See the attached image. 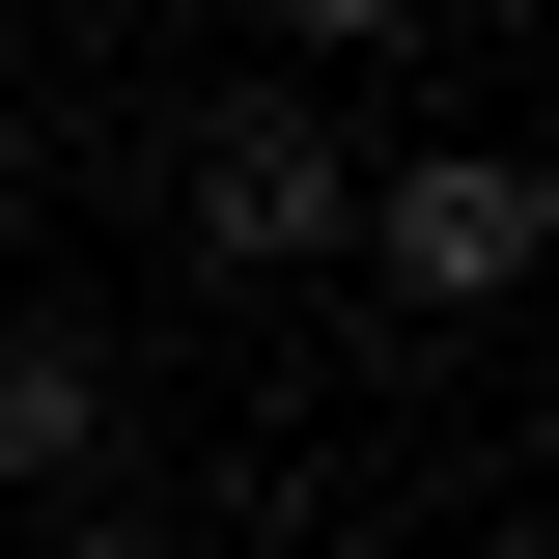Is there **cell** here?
Segmentation results:
<instances>
[{
    "instance_id": "cell-1",
    "label": "cell",
    "mask_w": 559,
    "mask_h": 559,
    "mask_svg": "<svg viewBox=\"0 0 559 559\" xmlns=\"http://www.w3.org/2000/svg\"><path fill=\"white\" fill-rule=\"evenodd\" d=\"M168 224H197L224 280H336V224H364V140H336V84H224V112L168 140Z\"/></svg>"
},
{
    "instance_id": "cell-2",
    "label": "cell",
    "mask_w": 559,
    "mask_h": 559,
    "mask_svg": "<svg viewBox=\"0 0 559 559\" xmlns=\"http://www.w3.org/2000/svg\"><path fill=\"white\" fill-rule=\"evenodd\" d=\"M532 224H559V197H532V140H392L336 252L392 280V308H503V280H532Z\"/></svg>"
},
{
    "instance_id": "cell-3",
    "label": "cell",
    "mask_w": 559,
    "mask_h": 559,
    "mask_svg": "<svg viewBox=\"0 0 559 559\" xmlns=\"http://www.w3.org/2000/svg\"><path fill=\"white\" fill-rule=\"evenodd\" d=\"M112 476V364L84 336H0V503H84Z\"/></svg>"
},
{
    "instance_id": "cell-4",
    "label": "cell",
    "mask_w": 559,
    "mask_h": 559,
    "mask_svg": "<svg viewBox=\"0 0 559 559\" xmlns=\"http://www.w3.org/2000/svg\"><path fill=\"white\" fill-rule=\"evenodd\" d=\"M392 28H419V0H280V57H392Z\"/></svg>"
},
{
    "instance_id": "cell-5",
    "label": "cell",
    "mask_w": 559,
    "mask_h": 559,
    "mask_svg": "<svg viewBox=\"0 0 559 559\" xmlns=\"http://www.w3.org/2000/svg\"><path fill=\"white\" fill-rule=\"evenodd\" d=\"M392 559H476V532H392Z\"/></svg>"
}]
</instances>
